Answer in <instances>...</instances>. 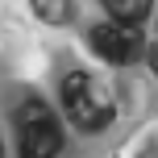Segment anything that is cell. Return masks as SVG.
<instances>
[{"instance_id":"6da1fadb","label":"cell","mask_w":158,"mask_h":158,"mask_svg":"<svg viewBox=\"0 0 158 158\" xmlns=\"http://www.w3.org/2000/svg\"><path fill=\"white\" fill-rule=\"evenodd\" d=\"M58 96H63V112L67 121H71L75 129H83V133H96V129H104L112 121V96L108 87L100 83L92 71H71L63 79V87H58Z\"/></svg>"},{"instance_id":"7a4b0ae2","label":"cell","mask_w":158,"mask_h":158,"mask_svg":"<svg viewBox=\"0 0 158 158\" xmlns=\"http://www.w3.org/2000/svg\"><path fill=\"white\" fill-rule=\"evenodd\" d=\"M17 150L21 158H58L63 154V125L50 104L25 100L17 108Z\"/></svg>"},{"instance_id":"3957f363","label":"cell","mask_w":158,"mask_h":158,"mask_svg":"<svg viewBox=\"0 0 158 158\" xmlns=\"http://www.w3.org/2000/svg\"><path fill=\"white\" fill-rule=\"evenodd\" d=\"M87 42H92V50L104 63H112V67H129L142 54V33L129 21H100V25H92Z\"/></svg>"},{"instance_id":"277c9868","label":"cell","mask_w":158,"mask_h":158,"mask_svg":"<svg viewBox=\"0 0 158 158\" xmlns=\"http://www.w3.org/2000/svg\"><path fill=\"white\" fill-rule=\"evenodd\" d=\"M100 4H104V13H108V21H129V25H137V21L150 17L154 0H100Z\"/></svg>"},{"instance_id":"5b68a950","label":"cell","mask_w":158,"mask_h":158,"mask_svg":"<svg viewBox=\"0 0 158 158\" xmlns=\"http://www.w3.org/2000/svg\"><path fill=\"white\" fill-rule=\"evenodd\" d=\"M29 4H33V13H38L42 21H50V25L71 21V0H29Z\"/></svg>"},{"instance_id":"8992f818","label":"cell","mask_w":158,"mask_h":158,"mask_svg":"<svg viewBox=\"0 0 158 158\" xmlns=\"http://www.w3.org/2000/svg\"><path fill=\"white\" fill-rule=\"evenodd\" d=\"M0 158H4V142H0Z\"/></svg>"}]
</instances>
